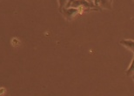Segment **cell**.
I'll return each instance as SVG.
<instances>
[{
  "instance_id": "8",
  "label": "cell",
  "mask_w": 134,
  "mask_h": 96,
  "mask_svg": "<svg viewBox=\"0 0 134 96\" xmlns=\"http://www.w3.org/2000/svg\"><path fill=\"white\" fill-rule=\"evenodd\" d=\"M132 79H133V81H134V74H133V75H132Z\"/></svg>"
},
{
  "instance_id": "2",
  "label": "cell",
  "mask_w": 134,
  "mask_h": 96,
  "mask_svg": "<svg viewBox=\"0 0 134 96\" xmlns=\"http://www.w3.org/2000/svg\"><path fill=\"white\" fill-rule=\"evenodd\" d=\"M72 8H77L79 9V7H84V8H92L94 9V7H96L94 4L88 2L87 0H74L73 2L71 4V6Z\"/></svg>"
},
{
  "instance_id": "4",
  "label": "cell",
  "mask_w": 134,
  "mask_h": 96,
  "mask_svg": "<svg viewBox=\"0 0 134 96\" xmlns=\"http://www.w3.org/2000/svg\"><path fill=\"white\" fill-rule=\"evenodd\" d=\"M120 44H122L123 46H125V48H127V49H129L130 50H132V52H134V41L133 40L124 39L120 42Z\"/></svg>"
},
{
  "instance_id": "6",
  "label": "cell",
  "mask_w": 134,
  "mask_h": 96,
  "mask_svg": "<svg viewBox=\"0 0 134 96\" xmlns=\"http://www.w3.org/2000/svg\"><path fill=\"white\" fill-rule=\"evenodd\" d=\"M68 1L69 0H58V3H59V10H61L63 8H65V6H66Z\"/></svg>"
},
{
  "instance_id": "1",
  "label": "cell",
  "mask_w": 134,
  "mask_h": 96,
  "mask_svg": "<svg viewBox=\"0 0 134 96\" xmlns=\"http://www.w3.org/2000/svg\"><path fill=\"white\" fill-rule=\"evenodd\" d=\"M59 11L62 13L64 15V17H65L66 19L71 20L79 12V10L77 9V8H72V7L66 8L65 7V8H63V9L59 10Z\"/></svg>"
},
{
  "instance_id": "5",
  "label": "cell",
  "mask_w": 134,
  "mask_h": 96,
  "mask_svg": "<svg viewBox=\"0 0 134 96\" xmlns=\"http://www.w3.org/2000/svg\"><path fill=\"white\" fill-rule=\"evenodd\" d=\"M126 74L128 76L133 75L134 74V52H133V58L132 60V62H131L130 67L128 68L127 71H126Z\"/></svg>"
},
{
  "instance_id": "9",
  "label": "cell",
  "mask_w": 134,
  "mask_h": 96,
  "mask_svg": "<svg viewBox=\"0 0 134 96\" xmlns=\"http://www.w3.org/2000/svg\"><path fill=\"white\" fill-rule=\"evenodd\" d=\"M111 2H112V0H111Z\"/></svg>"
},
{
  "instance_id": "3",
  "label": "cell",
  "mask_w": 134,
  "mask_h": 96,
  "mask_svg": "<svg viewBox=\"0 0 134 96\" xmlns=\"http://www.w3.org/2000/svg\"><path fill=\"white\" fill-rule=\"evenodd\" d=\"M93 4L96 7L98 8H104V9H112V2L111 0H94Z\"/></svg>"
},
{
  "instance_id": "7",
  "label": "cell",
  "mask_w": 134,
  "mask_h": 96,
  "mask_svg": "<svg viewBox=\"0 0 134 96\" xmlns=\"http://www.w3.org/2000/svg\"><path fill=\"white\" fill-rule=\"evenodd\" d=\"M88 2H90V3H92V4H93V2H94V0H87Z\"/></svg>"
}]
</instances>
